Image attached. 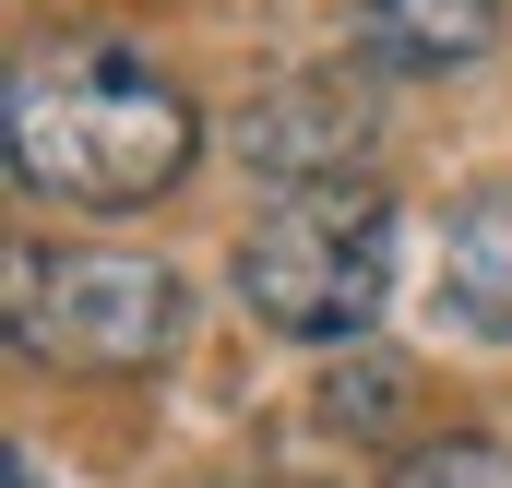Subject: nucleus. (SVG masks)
<instances>
[{"label":"nucleus","instance_id":"7ed1b4c3","mask_svg":"<svg viewBox=\"0 0 512 488\" xmlns=\"http://www.w3.org/2000/svg\"><path fill=\"white\" fill-rule=\"evenodd\" d=\"M191 334V298L155 250H36L12 239V346L36 369H84V381H120L155 369Z\"/></svg>","mask_w":512,"mask_h":488},{"label":"nucleus","instance_id":"423d86ee","mask_svg":"<svg viewBox=\"0 0 512 488\" xmlns=\"http://www.w3.org/2000/svg\"><path fill=\"white\" fill-rule=\"evenodd\" d=\"M441 310L465 334H501L512 346V179L501 191H465L441 215Z\"/></svg>","mask_w":512,"mask_h":488},{"label":"nucleus","instance_id":"f257e3e1","mask_svg":"<svg viewBox=\"0 0 512 488\" xmlns=\"http://www.w3.org/2000/svg\"><path fill=\"white\" fill-rule=\"evenodd\" d=\"M0 120H12V179L72 203V215H131V203H167L203 155L191 96L108 36H48L12 60L0 84Z\"/></svg>","mask_w":512,"mask_h":488},{"label":"nucleus","instance_id":"6e6552de","mask_svg":"<svg viewBox=\"0 0 512 488\" xmlns=\"http://www.w3.org/2000/svg\"><path fill=\"white\" fill-rule=\"evenodd\" d=\"M393 405H405V369H382L370 346H346V369L322 381V417L334 429H393Z\"/></svg>","mask_w":512,"mask_h":488},{"label":"nucleus","instance_id":"1a4fd4ad","mask_svg":"<svg viewBox=\"0 0 512 488\" xmlns=\"http://www.w3.org/2000/svg\"><path fill=\"white\" fill-rule=\"evenodd\" d=\"M0 488H48V465H36V453L12 441V465H0Z\"/></svg>","mask_w":512,"mask_h":488},{"label":"nucleus","instance_id":"9d476101","mask_svg":"<svg viewBox=\"0 0 512 488\" xmlns=\"http://www.w3.org/2000/svg\"><path fill=\"white\" fill-rule=\"evenodd\" d=\"M203 488H322V477H203Z\"/></svg>","mask_w":512,"mask_h":488},{"label":"nucleus","instance_id":"0eeeda50","mask_svg":"<svg viewBox=\"0 0 512 488\" xmlns=\"http://www.w3.org/2000/svg\"><path fill=\"white\" fill-rule=\"evenodd\" d=\"M393 488H512V453L489 429H453V441H417V453L393 465Z\"/></svg>","mask_w":512,"mask_h":488},{"label":"nucleus","instance_id":"39448f33","mask_svg":"<svg viewBox=\"0 0 512 488\" xmlns=\"http://www.w3.org/2000/svg\"><path fill=\"white\" fill-rule=\"evenodd\" d=\"M501 36V0H358V60L405 84H453L477 72Z\"/></svg>","mask_w":512,"mask_h":488},{"label":"nucleus","instance_id":"20e7f679","mask_svg":"<svg viewBox=\"0 0 512 488\" xmlns=\"http://www.w3.org/2000/svg\"><path fill=\"white\" fill-rule=\"evenodd\" d=\"M239 143V167L274 179V191H322V179H370L358 155H370V108L346 96V72H286V84H262L251 108L227 120Z\"/></svg>","mask_w":512,"mask_h":488},{"label":"nucleus","instance_id":"f03ea898","mask_svg":"<svg viewBox=\"0 0 512 488\" xmlns=\"http://www.w3.org/2000/svg\"><path fill=\"white\" fill-rule=\"evenodd\" d=\"M239 298L286 346H370L393 298V191L382 179H322V191H274L239 227Z\"/></svg>","mask_w":512,"mask_h":488}]
</instances>
